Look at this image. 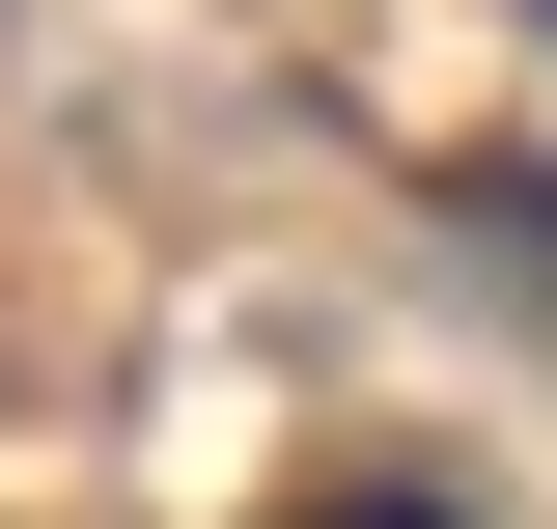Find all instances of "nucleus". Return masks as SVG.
<instances>
[{"instance_id": "1", "label": "nucleus", "mask_w": 557, "mask_h": 529, "mask_svg": "<svg viewBox=\"0 0 557 529\" xmlns=\"http://www.w3.org/2000/svg\"><path fill=\"white\" fill-rule=\"evenodd\" d=\"M335 529H446V502H335Z\"/></svg>"}]
</instances>
